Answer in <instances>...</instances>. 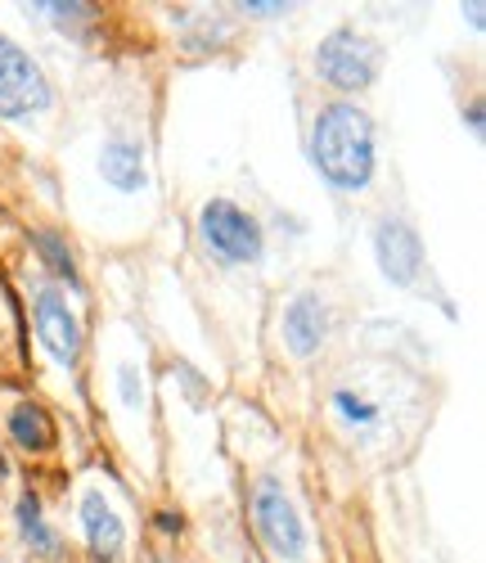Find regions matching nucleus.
<instances>
[{
  "label": "nucleus",
  "mask_w": 486,
  "mask_h": 563,
  "mask_svg": "<svg viewBox=\"0 0 486 563\" xmlns=\"http://www.w3.org/2000/svg\"><path fill=\"white\" fill-rule=\"evenodd\" d=\"M311 154L338 190H365L374 176V126L356 104H324L316 113L311 131Z\"/></svg>",
  "instance_id": "1"
},
{
  "label": "nucleus",
  "mask_w": 486,
  "mask_h": 563,
  "mask_svg": "<svg viewBox=\"0 0 486 563\" xmlns=\"http://www.w3.org/2000/svg\"><path fill=\"white\" fill-rule=\"evenodd\" d=\"M199 234L203 244L212 249V257H221L225 266H248L262 257L266 240H262V225L243 212L230 199H208L199 212Z\"/></svg>",
  "instance_id": "2"
},
{
  "label": "nucleus",
  "mask_w": 486,
  "mask_h": 563,
  "mask_svg": "<svg viewBox=\"0 0 486 563\" xmlns=\"http://www.w3.org/2000/svg\"><path fill=\"white\" fill-rule=\"evenodd\" d=\"M316 73L333 90H365L378 77V45L356 27H333L316 51Z\"/></svg>",
  "instance_id": "3"
},
{
  "label": "nucleus",
  "mask_w": 486,
  "mask_h": 563,
  "mask_svg": "<svg viewBox=\"0 0 486 563\" xmlns=\"http://www.w3.org/2000/svg\"><path fill=\"white\" fill-rule=\"evenodd\" d=\"M253 523L262 532V541L279 554V559H302L307 554V523L294 505V496L284 492L279 478H262L253 487Z\"/></svg>",
  "instance_id": "4"
},
{
  "label": "nucleus",
  "mask_w": 486,
  "mask_h": 563,
  "mask_svg": "<svg viewBox=\"0 0 486 563\" xmlns=\"http://www.w3.org/2000/svg\"><path fill=\"white\" fill-rule=\"evenodd\" d=\"M51 109V81L23 45L0 36V118H32Z\"/></svg>",
  "instance_id": "5"
},
{
  "label": "nucleus",
  "mask_w": 486,
  "mask_h": 563,
  "mask_svg": "<svg viewBox=\"0 0 486 563\" xmlns=\"http://www.w3.org/2000/svg\"><path fill=\"white\" fill-rule=\"evenodd\" d=\"M32 320H36V334H41L45 352H51L59 365H77V356H81V320H77V311L68 307V298L55 285L36 289Z\"/></svg>",
  "instance_id": "6"
},
{
  "label": "nucleus",
  "mask_w": 486,
  "mask_h": 563,
  "mask_svg": "<svg viewBox=\"0 0 486 563\" xmlns=\"http://www.w3.org/2000/svg\"><path fill=\"white\" fill-rule=\"evenodd\" d=\"M374 257H378V271L393 279V285H415L419 271H423V244L410 221L401 217H383L374 225Z\"/></svg>",
  "instance_id": "7"
},
{
  "label": "nucleus",
  "mask_w": 486,
  "mask_h": 563,
  "mask_svg": "<svg viewBox=\"0 0 486 563\" xmlns=\"http://www.w3.org/2000/svg\"><path fill=\"white\" fill-rule=\"evenodd\" d=\"M329 339V307L316 294H298L284 311V343L294 356H316Z\"/></svg>",
  "instance_id": "8"
},
{
  "label": "nucleus",
  "mask_w": 486,
  "mask_h": 563,
  "mask_svg": "<svg viewBox=\"0 0 486 563\" xmlns=\"http://www.w3.org/2000/svg\"><path fill=\"white\" fill-rule=\"evenodd\" d=\"M81 528H86V541H90V554L100 563H113L122 554V541H126V528L113 514V505L104 500V492H86L81 496Z\"/></svg>",
  "instance_id": "9"
},
{
  "label": "nucleus",
  "mask_w": 486,
  "mask_h": 563,
  "mask_svg": "<svg viewBox=\"0 0 486 563\" xmlns=\"http://www.w3.org/2000/svg\"><path fill=\"white\" fill-rule=\"evenodd\" d=\"M100 172H104V180L113 185V190L135 195L144 185V150L135 145V140H126V135H109L104 154H100Z\"/></svg>",
  "instance_id": "10"
},
{
  "label": "nucleus",
  "mask_w": 486,
  "mask_h": 563,
  "mask_svg": "<svg viewBox=\"0 0 486 563\" xmlns=\"http://www.w3.org/2000/svg\"><path fill=\"white\" fill-rule=\"evenodd\" d=\"M10 438H14L23 451H51V446H55V419L45 415L36 401H23V406H14V415H10Z\"/></svg>",
  "instance_id": "11"
},
{
  "label": "nucleus",
  "mask_w": 486,
  "mask_h": 563,
  "mask_svg": "<svg viewBox=\"0 0 486 563\" xmlns=\"http://www.w3.org/2000/svg\"><path fill=\"white\" fill-rule=\"evenodd\" d=\"M19 532H23L27 550H36L41 559H59V532L45 523L36 496H23V500H19Z\"/></svg>",
  "instance_id": "12"
},
{
  "label": "nucleus",
  "mask_w": 486,
  "mask_h": 563,
  "mask_svg": "<svg viewBox=\"0 0 486 563\" xmlns=\"http://www.w3.org/2000/svg\"><path fill=\"white\" fill-rule=\"evenodd\" d=\"M333 410H338V419H343L347 429H369V424H378V406H374L369 397H361L356 388H338V393H333Z\"/></svg>",
  "instance_id": "13"
},
{
  "label": "nucleus",
  "mask_w": 486,
  "mask_h": 563,
  "mask_svg": "<svg viewBox=\"0 0 486 563\" xmlns=\"http://www.w3.org/2000/svg\"><path fill=\"white\" fill-rule=\"evenodd\" d=\"M41 253H45V262H51V271L59 275V279H68V285H77V266H73V253H68V244L59 240V234H51V230H36V240H32Z\"/></svg>",
  "instance_id": "14"
},
{
  "label": "nucleus",
  "mask_w": 486,
  "mask_h": 563,
  "mask_svg": "<svg viewBox=\"0 0 486 563\" xmlns=\"http://www.w3.org/2000/svg\"><path fill=\"white\" fill-rule=\"evenodd\" d=\"M41 14H51L59 27H81V23H95L100 19V10L95 5H36Z\"/></svg>",
  "instance_id": "15"
},
{
  "label": "nucleus",
  "mask_w": 486,
  "mask_h": 563,
  "mask_svg": "<svg viewBox=\"0 0 486 563\" xmlns=\"http://www.w3.org/2000/svg\"><path fill=\"white\" fill-rule=\"evenodd\" d=\"M239 14H248V19H279L288 14V5H279V0H253V5H234Z\"/></svg>",
  "instance_id": "16"
},
{
  "label": "nucleus",
  "mask_w": 486,
  "mask_h": 563,
  "mask_svg": "<svg viewBox=\"0 0 486 563\" xmlns=\"http://www.w3.org/2000/svg\"><path fill=\"white\" fill-rule=\"evenodd\" d=\"M154 563H172V559H167V554H154Z\"/></svg>",
  "instance_id": "17"
},
{
  "label": "nucleus",
  "mask_w": 486,
  "mask_h": 563,
  "mask_svg": "<svg viewBox=\"0 0 486 563\" xmlns=\"http://www.w3.org/2000/svg\"><path fill=\"white\" fill-rule=\"evenodd\" d=\"M0 563H5V559H0Z\"/></svg>",
  "instance_id": "18"
}]
</instances>
